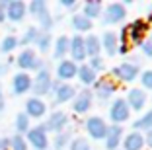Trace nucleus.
<instances>
[{"mask_svg": "<svg viewBox=\"0 0 152 150\" xmlns=\"http://www.w3.org/2000/svg\"><path fill=\"white\" fill-rule=\"evenodd\" d=\"M148 33V23L144 20H134L129 26L123 27V31L119 33V43H125L127 47H139Z\"/></svg>", "mask_w": 152, "mask_h": 150, "instance_id": "1", "label": "nucleus"}, {"mask_svg": "<svg viewBox=\"0 0 152 150\" xmlns=\"http://www.w3.org/2000/svg\"><path fill=\"white\" fill-rule=\"evenodd\" d=\"M14 62H16V66L20 68V72H29V70L39 72L41 68H45V61H41V59L37 57V53L33 49H22Z\"/></svg>", "mask_w": 152, "mask_h": 150, "instance_id": "2", "label": "nucleus"}, {"mask_svg": "<svg viewBox=\"0 0 152 150\" xmlns=\"http://www.w3.org/2000/svg\"><path fill=\"white\" fill-rule=\"evenodd\" d=\"M51 86H53V76H51V70L45 66L39 72H35L33 76V84H31V92L35 97H41L43 100L45 96H51Z\"/></svg>", "mask_w": 152, "mask_h": 150, "instance_id": "3", "label": "nucleus"}, {"mask_svg": "<svg viewBox=\"0 0 152 150\" xmlns=\"http://www.w3.org/2000/svg\"><path fill=\"white\" fill-rule=\"evenodd\" d=\"M41 125H43V129L47 131V135H49V132H55V135H58V132L68 131L70 117H68V113H64V111L55 109L53 113H49L47 121H45V123H41Z\"/></svg>", "mask_w": 152, "mask_h": 150, "instance_id": "4", "label": "nucleus"}, {"mask_svg": "<svg viewBox=\"0 0 152 150\" xmlns=\"http://www.w3.org/2000/svg\"><path fill=\"white\" fill-rule=\"evenodd\" d=\"M51 96H53V103H55V105H63V103H68V102H72V100H74L76 88L72 84H66V82L53 80V86H51Z\"/></svg>", "mask_w": 152, "mask_h": 150, "instance_id": "5", "label": "nucleus"}, {"mask_svg": "<svg viewBox=\"0 0 152 150\" xmlns=\"http://www.w3.org/2000/svg\"><path fill=\"white\" fill-rule=\"evenodd\" d=\"M125 18H127V8L121 2H111V4L103 6V12H102L103 26H115V23H121Z\"/></svg>", "mask_w": 152, "mask_h": 150, "instance_id": "6", "label": "nucleus"}, {"mask_svg": "<svg viewBox=\"0 0 152 150\" xmlns=\"http://www.w3.org/2000/svg\"><path fill=\"white\" fill-rule=\"evenodd\" d=\"M26 140L33 150H49V144H51L49 135L43 129V125H35V127L29 129L26 132Z\"/></svg>", "mask_w": 152, "mask_h": 150, "instance_id": "7", "label": "nucleus"}, {"mask_svg": "<svg viewBox=\"0 0 152 150\" xmlns=\"http://www.w3.org/2000/svg\"><path fill=\"white\" fill-rule=\"evenodd\" d=\"M140 76V66L139 64H133V62H121L119 66H115L111 70V78L113 80H119V82H134V80Z\"/></svg>", "mask_w": 152, "mask_h": 150, "instance_id": "8", "label": "nucleus"}, {"mask_svg": "<svg viewBox=\"0 0 152 150\" xmlns=\"http://www.w3.org/2000/svg\"><path fill=\"white\" fill-rule=\"evenodd\" d=\"M129 117H131V109L127 105L125 97L113 100L111 105H109V119H111V123L121 125V123H125V121H129Z\"/></svg>", "mask_w": 152, "mask_h": 150, "instance_id": "9", "label": "nucleus"}, {"mask_svg": "<svg viewBox=\"0 0 152 150\" xmlns=\"http://www.w3.org/2000/svg\"><path fill=\"white\" fill-rule=\"evenodd\" d=\"M92 92H94V96L98 97L99 102H107V100H111V97L115 96L117 82L113 78H98Z\"/></svg>", "mask_w": 152, "mask_h": 150, "instance_id": "10", "label": "nucleus"}, {"mask_svg": "<svg viewBox=\"0 0 152 150\" xmlns=\"http://www.w3.org/2000/svg\"><path fill=\"white\" fill-rule=\"evenodd\" d=\"M92 103H94V92L90 88H84L80 92H76L74 100H72V111L76 115H84L92 109Z\"/></svg>", "mask_w": 152, "mask_h": 150, "instance_id": "11", "label": "nucleus"}, {"mask_svg": "<svg viewBox=\"0 0 152 150\" xmlns=\"http://www.w3.org/2000/svg\"><path fill=\"white\" fill-rule=\"evenodd\" d=\"M86 127V132H88L90 138H94V140H103L105 138V132H107V123L99 117V115H92L88 117L84 123Z\"/></svg>", "mask_w": 152, "mask_h": 150, "instance_id": "12", "label": "nucleus"}, {"mask_svg": "<svg viewBox=\"0 0 152 150\" xmlns=\"http://www.w3.org/2000/svg\"><path fill=\"white\" fill-rule=\"evenodd\" d=\"M31 84H33V78L29 72H16V74L12 76V84H10V88H12V96H23V94L31 92Z\"/></svg>", "mask_w": 152, "mask_h": 150, "instance_id": "13", "label": "nucleus"}, {"mask_svg": "<svg viewBox=\"0 0 152 150\" xmlns=\"http://www.w3.org/2000/svg\"><path fill=\"white\" fill-rule=\"evenodd\" d=\"M27 16V4L23 0H8L6 8V22L10 23H20Z\"/></svg>", "mask_w": 152, "mask_h": 150, "instance_id": "14", "label": "nucleus"}, {"mask_svg": "<svg viewBox=\"0 0 152 150\" xmlns=\"http://www.w3.org/2000/svg\"><path fill=\"white\" fill-rule=\"evenodd\" d=\"M23 113L29 117V119H41L47 115V103L41 100V97H27L26 100V105H23Z\"/></svg>", "mask_w": 152, "mask_h": 150, "instance_id": "15", "label": "nucleus"}, {"mask_svg": "<svg viewBox=\"0 0 152 150\" xmlns=\"http://www.w3.org/2000/svg\"><path fill=\"white\" fill-rule=\"evenodd\" d=\"M76 72H78V64H76L74 61H70V59H63V61H58L55 74H57L58 82H66V84H70V80L76 78Z\"/></svg>", "mask_w": 152, "mask_h": 150, "instance_id": "16", "label": "nucleus"}, {"mask_svg": "<svg viewBox=\"0 0 152 150\" xmlns=\"http://www.w3.org/2000/svg\"><path fill=\"white\" fill-rule=\"evenodd\" d=\"M68 55H70V61L84 62L86 59V45H84V35H72L70 37V45H68Z\"/></svg>", "mask_w": 152, "mask_h": 150, "instance_id": "17", "label": "nucleus"}, {"mask_svg": "<svg viewBox=\"0 0 152 150\" xmlns=\"http://www.w3.org/2000/svg\"><path fill=\"white\" fill-rule=\"evenodd\" d=\"M125 102L129 105V109L133 111H142L146 105V94L142 88H131L125 96Z\"/></svg>", "mask_w": 152, "mask_h": 150, "instance_id": "18", "label": "nucleus"}, {"mask_svg": "<svg viewBox=\"0 0 152 150\" xmlns=\"http://www.w3.org/2000/svg\"><path fill=\"white\" fill-rule=\"evenodd\" d=\"M123 140V127L121 125H107V132H105V148L107 150H117Z\"/></svg>", "mask_w": 152, "mask_h": 150, "instance_id": "19", "label": "nucleus"}, {"mask_svg": "<svg viewBox=\"0 0 152 150\" xmlns=\"http://www.w3.org/2000/svg\"><path fill=\"white\" fill-rule=\"evenodd\" d=\"M121 144H123V150H144V146H146L144 144V135L139 131H131L129 135H125Z\"/></svg>", "mask_w": 152, "mask_h": 150, "instance_id": "20", "label": "nucleus"}, {"mask_svg": "<svg viewBox=\"0 0 152 150\" xmlns=\"http://www.w3.org/2000/svg\"><path fill=\"white\" fill-rule=\"evenodd\" d=\"M102 43V49L105 51L107 57H115L117 55V49H119V35H117L115 31H105L99 39Z\"/></svg>", "mask_w": 152, "mask_h": 150, "instance_id": "21", "label": "nucleus"}, {"mask_svg": "<svg viewBox=\"0 0 152 150\" xmlns=\"http://www.w3.org/2000/svg\"><path fill=\"white\" fill-rule=\"evenodd\" d=\"M76 78L80 80V84L84 86V88H90V86L96 84V80H98V74H96L92 68H90L88 64H78V72H76Z\"/></svg>", "mask_w": 152, "mask_h": 150, "instance_id": "22", "label": "nucleus"}, {"mask_svg": "<svg viewBox=\"0 0 152 150\" xmlns=\"http://www.w3.org/2000/svg\"><path fill=\"white\" fill-rule=\"evenodd\" d=\"M102 12H103V4L102 2H98V0H88V2L82 4V12L80 14L86 16L90 22H94L96 18H102Z\"/></svg>", "mask_w": 152, "mask_h": 150, "instance_id": "23", "label": "nucleus"}, {"mask_svg": "<svg viewBox=\"0 0 152 150\" xmlns=\"http://www.w3.org/2000/svg\"><path fill=\"white\" fill-rule=\"evenodd\" d=\"M70 26L72 29L76 31V35H82V33H86V31H92V27H94V22H90L86 16H82V14H74L70 18Z\"/></svg>", "mask_w": 152, "mask_h": 150, "instance_id": "24", "label": "nucleus"}, {"mask_svg": "<svg viewBox=\"0 0 152 150\" xmlns=\"http://www.w3.org/2000/svg\"><path fill=\"white\" fill-rule=\"evenodd\" d=\"M68 45H70V37L68 35H58L57 39L53 41V57L63 61L68 55Z\"/></svg>", "mask_w": 152, "mask_h": 150, "instance_id": "25", "label": "nucleus"}, {"mask_svg": "<svg viewBox=\"0 0 152 150\" xmlns=\"http://www.w3.org/2000/svg\"><path fill=\"white\" fill-rule=\"evenodd\" d=\"M84 45H86V57H88V59L99 57V53H102V43H99L98 35L88 33V35L84 37Z\"/></svg>", "mask_w": 152, "mask_h": 150, "instance_id": "26", "label": "nucleus"}, {"mask_svg": "<svg viewBox=\"0 0 152 150\" xmlns=\"http://www.w3.org/2000/svg\"><path fill=\"white\" fill-rule=\"evenodd\" d=\"M14 129H16V135L26 137V132L31 129V119L23 111H20V113H16V119H14Z\"/></svg>", "mask_w": 152, "mask_h": 150, "instance_id": "27", "label": "nucleus"}, {"mask_svg": "<svg viewBox=\"0 0 152 150\" xmlns=\"http://www.w3.org/2000/svg\"><path fill=\"white\" fill-rule=\"evenodd\" d=\"M39 27H35V26H31V27H27L26 31L22 33V37H18L20 39V45L22 47H26V49H29L31 45H35V41H37V37H39Z\"/></svg>", "mask_w": 152, "mask_h": 150, "instance_id": "28", "label": "nucleus"}, {"mask_svg": "<svg viewBox=\"0 0 152 150\" xmlns=\"http://www.w3.org/2000/svg\"><path fill=\"white\" fill-rule=\"evenodd\" d=\"M18 47H20V39H18V35H14V33H8L4 39L0 41V53L2 55L14 53Z\"/></svg>", "mask_w": 152, "mask_h": 150, "instance_id": "29", "label": "nucleus"}, {"mask_svg": "<svg viewBox=\"0 0 152 150\" xmlns=\"http://www.w3.org/2000/svg\"><path fill=\"white\" fill-rule=\"evenodd\" d=\"M152 129V109L144 111L137 121H133V131H150Z\"/></svg>", "mask_w": 152, "mask_h": 150, "instance_id": "30", "label": "nucleus"}, {"mask_svg": "<svg viewBox=\"0 0 152 150\" xmlns=\"http://www.w3.org/2000/svg\"><path fill=\"white\" fill-rule=\"evenodd\" d=\"M35 47H37L39 53H49L51 47H53V35L47 33V31H41L39 37H37V41H35Z\"/></svg>", "mask_w": 152, "mask_h": 150, "instance_id": "31", "label": "nucleus"}, {"mask_svg": "<svg viewBox=\"0 0 152 150\" xmlns=\"http://www.w3.org/2000/svg\"><path fill=\"white\" fill-rule=\"evenodd\" d=\"M27 12H29L33 18L37 20L41 14L49 12V6H47V2H45V0H31V2L27 4Z\"/></svg>", "mask_w": 152, "mask_h": 150, "instance_id": "32", "label": "nucleus"}, {"mask_svg": "<svg viewBox=\"0 0 152 150\" xmlns=\"http://www.w3.org/2000/svg\"><path fill=\"white\" fill-rule=\"evenodd\" d=\"M72 137H70V131H64V132H58V135H55L53 138V150H64L68 144H70Z\"/></svg>", "mask_w": 152, "mask_h": 150, "instance_id": "33", "label": "nucleus"}, {"mask_svg": "<svg viewBox=\"0 0 152 150\" xmlns=\"http://www.w3.org/2000/svg\"><path fill=\"white\" fill-rule=\"evenodd\" d=\"M8 150H29V144H27L26 137L14 135V137L8 138Z\"/></svg>", "mask_w": 152, "mask_h": 150, "instance_id": "34", "label": "nucleus"}, {"mask_svg": "<svg viewBox=\"0 0 152 150\" xmlns=\"http://www.w3.org/2000/svg\"><path fill=\"white\" fill-rule=\"evenodd\" d=\"M70 150H92V146H90V140H86L84 137H76L70 140Z\"/></svg>", "mask_w": 152, "mask_h": 150, "instance_id": "35", "label": "nucleus"}, {"mask_svg": "<svg viewBox=\"0 0 152 150\" xmlns=\"http://www.w3.org/2000/svg\"><path fill=\"white\" fill-rule=\"evenodd\" d=\"M139 80H140V84H142V90H152V68L140 72Z\"/></svg>", "mask_w": 152, "mask_h": 150, "instance_id": "36", "label": "nucleus"}, {"mask_svg": "<svg viewBox=\"0 0 152 150\" xmlns=\"http://www.w3.org/2000/svg\"><path fill=\"white\" fill-rule=\"evenodd\" d=\"M86 64H88L90 68H92V70L96 72V74H98V72H102V70H103L105 62H103V59H102V57H92L88 62H86Z\"/></svg>", "mask_w": 152, "mask_h": 150, "instance_id": "37", "label": "nucleus"}, {"mask_svg": "<svg viewBox=\"0 0 152 150\" xmlns=\"http://www.w3.org/2000/svg\"><path fill=\"white\" fill-rule=\"evenodd\" d=\"M14 64V59H6V61H0V78H4L6 74L10 72V68H12Z\"/></svg>", "mask_w": 152, "mask_h": 150, "instance_id": "38", "label": "nucleus"}, {"mask_svg": "<svg viewBox=\"0 0 152 150\" xmlns=\"http://www.w3.org/2000/svg\"><path fill=\"white\" fill-rule=\"evenodd\" d=\"M139 47H140V51H142V55H144V57L152 59V43H150V39H144L142 43L139 45Z\"/></svg>", "mask_w": 152, "mask_h": 150, "instance_id": "39", "label": "nucleus"}, {"mask_svg": "<svg viewBox=\"0 0 152 150\" xmlns=\"http://www.w3.org/2000/svg\"><path fill=\"white\" fill-rule=\"evenodd\" d=\"M61 6H63V8H68V10H76L78 8V2H76V0H61Z\"/></svg>", "mask_w": 152, "mask_h": 150, "instance_id": "40", "label": "nucleus"}, {"mask_svg": "<svg viewBox=\"0 0 152 150\" xmlns=\"http://www.w3.org/2000/svg\"><path fill=\"white\" fill-rule=\"evenodd\" d=\"M6 109V97H4V90H2V84H0V113Z\"/></svg>", "mask_w": 152, "mask_h": 150, "instance_id": "41", "label": "nucleus"}, {"mask_svg": "<svg viewBox=\"0 0 152 150\" xmlns=\"http://www.w3.org/2000/svg\"><path fill=\"white\" fill-rule=\"evenodd\" d=\"M144 144H146L148 148H152V129L146 131V135H144Z\"/></svg>", "mask_w": 152, "mask_h": 150, "instance_id": "42", "label": "nucleus"}, {"mask_svg": "<svg viewBox=\"0 0 152 150\" xmlns=\"http://www.w3.org/2000/svg\"><path fill=\"white\" fill-rule=\"evenodd\" d=\"M144 22H146V23H150V22H152V2L146 6V20H144Z\"/></svg>", "mask_w": 152, "mask_h": 150, "instance_id": "43", "label": "nucleus"}, {"mask_svg": "<svg viewBox=\"0 0 152 150\" xmlns=\"http://www.w3.org/2000/svg\"><path fill=\"white\" fill-rule=\"evenodd\" d=\"M0 150H8V138H0Z\"/></svg>", "mask_w": 152, "mask_h": 150, "instance_id": "44", "label": "nucleus"}, {"mask_svg": "<svg viewBox=\"0 0 152 150\" xmlns=\"http://www.w3.org/2000/svg\"><path fill=\"white\" fill-rule=\"evenodd\" d=\"M150 43H152V27H150Z\"/></svg>", "mask_w": 152, "mask_h": 150, "instance_id": "45", "label": "nucleus"}]
</instances>
